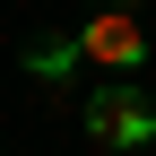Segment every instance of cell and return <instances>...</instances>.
<instances>
[{"label": "cell", "mask_w": 156, "mask_h": 156, "mask_svg": "<svg viewBox=\"0 0 156 156\" xmlns=\"http://www.w3.org/2000/svg\"><path fill=\"white\" fill-rule=\"evenodd\" d=\"M78 61L87 69H113V78H130L147 61V26H139V0H95V17L78 26Z\"/></svg>", "instance_id": "cell-1"}, {"label": "cell", "mask_w": 156, "mask_h": 156, "mask_svg": "<svg viewBox=\"0 0 156 156\" xmlns=\"http://www.w3.org/2000/svg\"><path fill=\"white\" fill-rule=\"evenodd\" d=\"M87 139L95 147H147L156 139V104L130 87V78H113V87L87 95Z\"/></svg>", "instance_id": "cell-2"}, {"label": "cell", "mask_w": 156, "mask_h": 156, "mask_svg": "<svg viewBox=\"0 0 156 156\" xmlns=\"http://www.w3.org/2000/svg\"><path fill=\"white\" fill-rule=\"evenodd\" d=\"M26 69L44 78V87H61V78L78 69V35H35L26 44Z\"/></svg>", "instance_id": "cell-3"}]
</instances>
